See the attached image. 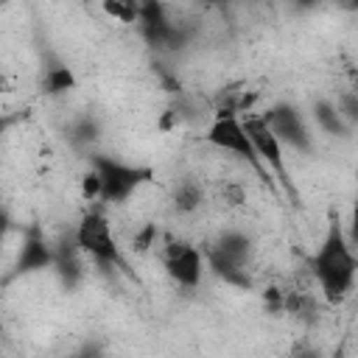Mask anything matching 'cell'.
Returning <instances> with one entry per match:
<instances>
[{
	"label": "cell",
	"instance_id": "obj_9",
	"mask_svg": "<svg viewBox=\"0 0 358 358\" xmlns=\"http://www.w3.org/2000/svg\"><path fill=\"white\" fill-rule=\"evenodd\" d=\"M53 266V243L48 241L39 224H28L11 266V277H31L39 271H50Z\"/></svg>",
	"mask_w": 358,
	"mask_h": 358
},
{
	"label": "cell",
	"instance_id": "obj_6",
	"mask_svg": "<svg viewBox=\"0 0 358 358\" xmlns=\"http://www.w3.org/2000/svg\"><path fill=\"white\" fill-rule=\"evenodd\" d=\"M241 120H243V131L249 134L252 148H255V154H257L260 165L266 168V173H268V176H274V179L285 187V193L296 201L299 196H296L294 182L288 179V168H285V157H282V145L277 143V137H274V134H271V129L266 126L263 115H246V117H241Z\"/></svg>",
	"mask_w": 358,
	"mask_h": 358
},
{
	"label": "cell",
	"instance_id": "obj_22",
	"mask_svg": "<svg viewBox=\"0 0 358 358\" xmlns=\"http://www.w3.org/2000/svg\"><path fill=\"white\" fill-rule=\"evenodd\" d=\"M14 120H17L14 115H6V112H0V140H3V134H6V131L14 126Z\"/></svg>",
	"mask_w": 358,
	"mask_h": 358
},
{
	"label": "cell",
	"instance_id": "obj_12",
	"mask_svg": "<svg viewBox=\"0 0 358 358\" xmlns=\"http://www.w3.org/2000/svg\"><path fill=\"white\" fill-rule=\"evenodd\" d=\"M313 120H316V126H319L324 134H330V137L350 140L352 131H355V126H350V123L341 117L336 101H330V98H316V101H313Z\"/></svg>",
	"mask_w": 358,
	"mask_h": 358
},
{
	"label": "cell",
	"instance_id": "obj_8",
	"mask_svg": "<svg viewBox=\"0 0 358 358\" xmlns=\"http://www.w3.org/2000/svg\"><path fill=\"white\" fill-rule=\"evenodd\" d=\"M162 268L179 288H199L204 274V252L190 241H171L162 252Z\"/></svg>",
	"mask_w": 358,
	"mask_h": 358
},
{
	"label": "cell",
	"instance_id": "obj_16",
	"mask_svg": "<svg viewBox=\"0 0 358 358\" xmlns=\"http://www.w3.org/2000/svg\"><path fill=\"white\" fill-rule=\"evenodd\" d=\"M336 106L341 112V117L350 123V126H358V95L355 92H341L336 98Z\"/></svg>",
	"mask_w": 358,
	"mask_h": 358
},
{
	"label": "cell",
	"instance_id": "obj_4",
	"mask_svg": "<svg viewBox=\"0 0 358 358\" xmlns=\"http://www.w3.org/2000/svg\"><path fill=\"white\" fill-rule=\"evenodd\" d=\"M137 28L143 34V39L165 53H176L182 48H187L196 36V28L187 22H176L168 17V6L162 3H137Z\"/></svg>",
	"mask_w": 358,
	"mask_h": 358
},
{
	"label": "cell",
	"instance_id": "obj_15",
	"mask_svg": "<svg viewBox=\"0 0 358 358\" xmlns=\"http://www.w3.org/2000/svg\"><path fill=\"white\" fill-rule=\"evenodd\" d=\"M98 134H101V126H98V120L90 117V115L73 120L70 129H67V140H70L76 148H90V145L98 140Z\"/></svg>",
	"mask_w": 358,
	"mask_h": 358
},
{
	"label": "cell",
	"instance_id": "obj_21",
	"mask_svg": "<svg viewBox=\"0 0 358 358\" xmlns=\"http://www.w3.org/2000/svg\"><path fill=\"white\" fill-rule=\"evenodd\" d=\"M224 196H229V204H241V201H243V190H241L238 185L227 187V190H224Z\"/></svg>",
	"mask_w": 358,
	"mask_h": 358
},
{
	"label": "cell",
	"instance_id": "obj_18",
	"mask_svg": "<svg viewBox=\"0 0 358 358\" xmlns=\"http://www.w3.org/2000/svg\"><path fill=\"white\" fill-rule=\"evenodd\" d=\"M70 358H109V355H106V344L101 338H87Z\"/></svg>",
	"mask_w": 358,
	"mask_h": 358
},
{
	"label": "cell",
	"instance_id": "obj_23",
	"mask_svg": "<svg viewBox=\"0 0 358 358\" xmlns=\"http://www.w3.org/2000/svg\"><path fill=\"white\" fill-rule=\"evenodd\" d=\"M8 227H11V218H8L6 207H0V235H6V232H8Z\"/></svg>",
	"mask_w": 358,
	"mask_h": 358
},
{
	"label": "cell",
	"instance_id": "obj_24",
	"mask_svg": "<svg viewBox=\"0 0 358 358\" xmlns=\"http://www.w3.org/2000/svg\"><path fill=\"white\" fill-rule=\"evenodd\" d=\"M8 90H11V81L6 73H0V92H8Z\"/></svg>",
	"mask_w": 358,
	"mask_h": 358
},
{
	"label": "cell",
	"instance_id": "obj_19",
	"mask_svg": "<svg viewBox=\"0 0 358 358\" xmlns=\"http://www.w3.org/2000/svg\"><path fill=\"white\" fill-rule=\"evenodd\" d=\"M288 358H324V355H322V350H319L316 344H310V341H296V344L291 347Z\"/></svg>",
	"mask_w": 358,
	"mask_h": 358
},
{
	"label": "cell",
	"instance_id": "obj_13",
	"mask_svg": "<svg viewBox=\"0 0 358 358\" xmlns=\"http://www.w3.org/2000/svg\"><path fill=\"white\" fill-rule=\"evenodd\" d=\"M171 204H173V213L179 215H193L196 210H201L204 204V187L196 182V179H182L173 193H171Z\"/></svg>",
	"mask_w": 358,
	"mask_h": 358
},
{
	"label": "cell",
	"instance_id": "obj_20",
	"mask_svg": "<svg viewBox=\"0 0 358 358\" xmlns=\"http://www.w3.org/2000/svg\"><path fill=\"white\" fill-rule=\"evenodd\" d=\"M151 241H154V227H145V229L134 238V249H137V252H145V249L151 246Z\"/></svg>",
	"mask_w": 358,
	"mask_h": 358
},
{
	"label": "cell",
	"instance_id": "obj_17",
	"mask_svg": "<svg viewBox=\"0 0 358 358\" xmlns=\"http://www.w3.org/2000/svg\"><path fill=\"white\" fill-rule=\"evenodd\" d=\"M103 8H106V14L117 17L120 22H134L137 20V3H117V0H112Z\"/></svg>",
	"mask_w": 358,
	"mask_h": 358
},
{
	"label": "cell",
	"instance_id": "obj_1",
	"mask_svg": "<svg viewBox=\"0 0 358 358\" xmlns=\"http://www.w3.org/2000/svg\"><path fill=\"white\" fill-rule=\"evenodd\" d=\"M310 271L316 277V285H319L322 296L330 305H338L352 294L355 274H358V260H355L352 243L344 232V224L338 218H330L322 243L310 255Z\"/></svg>",
	"mask_w": 358,
	"mask_h": 358
},
{
	"label": "cell",
	"instance_id": "obj_5",
	"mask_svg": "<svg viewBox=\"0 0 358 358\" xmlns=\"http://www.w3.org/2000/svg\"><path fill=\"white\" fill-rule=\"evenodd\" d=\"M73 241H76V246L81 249V255L90 257L98 268L123 266L117 241H115L112 227H109V221H106V215H103L101 210H87V213L78 218L76 232H73Z\"/></svg>",
	"mask_w": 358,
	"mask_h": 358
},
{
	"label": "cell",
	"instance_id": "obj_14",
	"mask_svg": "<svg viewBox=\"0 0 358 358\" xmlns=\"http://www.w3.org/2000/svg\"><path fill=\"white\" fill-rule=\"evenodd\" d=\"M42 90L48 95H64L70 90H76V76L67 64L62 62H53L50 67H45V76H42Z\"/></svg>",
	"mask_w": 358,
	"mask_h": 358
},
{
	"label": "cell",
	"instance_id": "obj_10",
	"mask_svg": "<svg viewBox=\"0 0 358 358\" xmlns=\"http://www.w3.org/2000/svg\"><path fill=\"white\" fill-rule=\"evenodd\" d=\"M50 271L59 277L64 291H76L81 285V280H84V255H81V249L76 246L73 238H62L53 246V266H50Z\"/></svg>",
	"mask_w": 358,
	"mask_h": 358
},
{
	"label": "cell",
	"instance_id": "obj_2",
	"mask_svg": "<svg viewBox=\"0 0 358 358\" xmlns=\"http://www.w3.org/2000/svg\"><path fill=\"white\" fill-rule=\"evenodd\" d=\"M90 171L98 179V199L103 204H120L154 179L148 165H134L109 154H90Z\"/></svg>",
	"mask_w": 358,
	"mask_h": 358
},
{
	"label": "cell",
	"instance_id": "obj_11",
	"mask_svg": "<svg viewBox=\"0 0 358 358\" xmlns=\"http://www.w3.org/2000/svg\"><path fill=\"white\" fill-rule=\"evenodd\" d=\"M204 252L215 255V257H221V260H227L238 268H249V260L255 255V241L243 229H224Z\"/></svg>",
	"mask_w": 358,
	"mask_h": 358
},
{
	"label": "cell",
	"instance_id": "obj_7",
	"mask_svg": "<svg viewBox=\"0 0 358 358\" xmlns=\"http://www.w3.org/2000/svg\"><path fill=\"white\" fill-rule=\"evenodd\" d=\"M263 120L271 129V134L277 137V143L282 145V151L291 148V151L305 154V157H310L316 151L313 134H310V129H308L305 115H302L299 106H294V103H274L263 115Z\"/></svg>",
	"mask_w": 358,
	"mask_h": 358
},
{
	"label": "cell",
	"instance_id": "obj_3",
	"mask_svg": "<svg viewBox=\"0 0 358 358\" xmlns=\"http://www.w3.org/2000/svg\"><path fill=\"white\" fill-rule=\"evenodd\" d=\"M204 143L213 145V148H218V151H227V154L243 159V162L268 185V190H277L274 182H271V176H268L266 168L260 165V159H257V154H255V148H252V140H249V134L243 131V120H241V115H238L235 109H221V112L215 115V120H213L210 129L204 131Z\"/></svg>",
	"mask_w": 358,
	"mask_h": 358
}]
</instances>
